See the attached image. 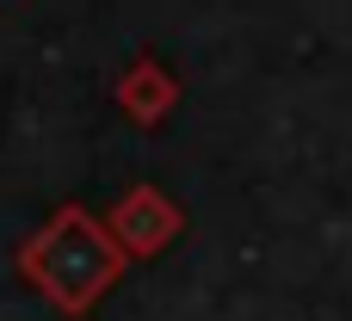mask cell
<instances>
[{"label":"cell","instance_id":"obj_1","mask_svg":"<svg viewBox=\"0 0 352 321\" xmlns=\"http://www.w3.org/2000/svg\"><path fill=\"white\" fill-rule=\"evenodd\" d=\"M124 241L111 235L105 217L80 210V204H62L37 235L19 241V272L25 285L56 309V316H87L124 272Z\"/></svg>","mask_w":352,"mask_h":321},{"label":"cell","instance_id":"obj_2","mask_svg":"<svg viewBox=\"0 0 352 321\" xmlns=\"http://www.w3.org/2000/svg\"><path fill=\"white\" fill-rule=\"evenodd\" d=\"M105 223H111V235L124 241V254H130V260H155V254H167V247H173V235L186 229L179 204H173L161 186H130V192L105 210Z\"/></svg>","mask_w":352,"mask_h":321},{"label":"cell","instance_id":"obj_3","mask_svg":"<svg viewBox=\"0 0 352 321\" xmlns=\"http://www.w3.org/2000/svg\"><path fill=\"white\" fill-rule=\"evenodd\" d=\"M173 105H179V80H173L155 56H142V62L124 68V80H118V111H124L130 124H161Z\"/></svg>","mask_w":352,"mask_h":321}]
</instances>
